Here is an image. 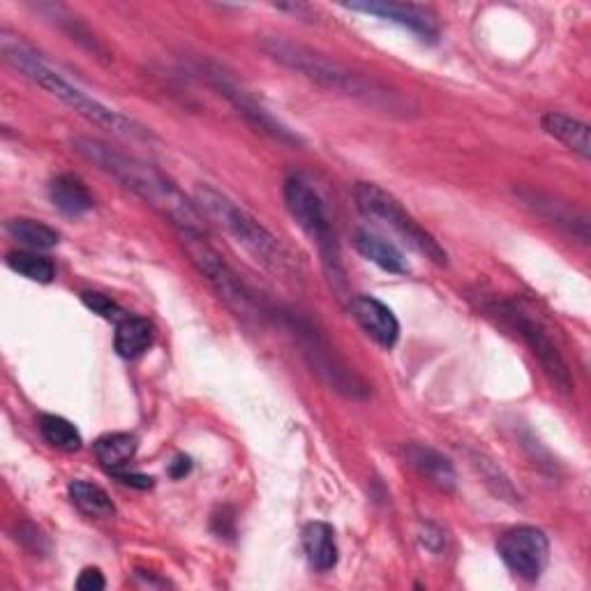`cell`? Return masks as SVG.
<instances>
[{
	"mask_svg": "<svg viewBox=\"0 0 591 591\" xmlns=\"http://www.w3.org/2000/svg\"><path fill=\"white\" fill-rule=\"evenodd\" d=\"M190 470H192L190 458H176V460L171 462V467H169V472H171L174 478H183Z\"/></svg>",
	"mask_w": 591,
	"mask_h": 591,
	"instance_id": "obj_31",
	"label": "cell"
},
{
	"mask_svg": "<svg viewBox=\"0 0 591 591\" xmlns=\"http://www.w3.org/2000/svg\"><path fill=\"white\" fill-rule=\"evenodd\" d=\"M106 587V580L100 573V568H86L77 580V589L81 591H102Z\"/></svg>",
	"mask_w": 591,
	"mask_h": 591,
	"instance_id": "obj_28",
	"label": "cell"
},
{
	"mask_svg": "<svg viewBox=\"0 0 591 591\" xmlns=\"http://www.w3.org/2000/svg\"><path fill=\"white\" fill-rule=\"evenodd\" d=\"M541 128L554 137L557 141H562L566 149H570L573 153H578L582 159L591 157V143H589V125L570 118L566 114L560 112H550L541 118Z\"/></svg>",
	"mask_w": 591,
	"mask_h": 591,
	"instance_id": "obj_17",
	"label": "cell"
},
{
	"mask_svg": "<svg viewBox=\"0 0 591 591\" xmlns=\"http://www.w3.org/2000/svg\"><path fill=\"white\" fill-rule=\"evenodd\" d=\"M349 310L358 321V326H361L380 347L384 349L396 347L400 337V324L396 314H393L390 308H386L382 300L363 294L354 296L349 298Z\"/></svg>",
	"mask_w": 591,
	"mask_h": 591,
	"instance_id": "obj_14",
	"label": "cell"
},
{
	"mask_svg": "<svg viewBox=\"0 0 591 591\" xmlns=\"http://www.w3.org/2000/svg\"><path fill=\"white\" fill-rule=\"evenodd\" d=\"M8 266L14 273H20L33 282L49 284L53 278H56V266H53V261L35 253H10Z\"/></svg>",
	"mask_w": 591,
	"mask_h": 591,
	"instance_id": "obj_25",
	"label": "cell"
},
{
	"mask_svg": "<svg viewBox=\"0 0 591 591\" xmlns=\"http://www.w3.org/2000/svg\"><path fill=\"white\" fill-rule=\"evenodd\" d=\"M51 204L56 206L67 218H81L88 210H93L95 202L91 190L86 188L79 176L75 174H61L49 185Z\"/></svg>",
	"mask_w": 591,
	"mask_h": 591,
	"instance_id": "obj_16",
	"label": "cell"
},
{
	"mask_svg": "<svg viewBox=\"0 0 591 591\" xmlns=\"http://www.w3.org/2000/svg\"><path fill=\"white\" fill-rule=\"evenodd\" d=\"M206 79L210 81V86L218 91L220 95H224L231 104L236 106L239 114H243L247 118V123L257 128L259 132L273 137L280 143H290V146H300V137L294 134L290 128H284L280 120H275L271 114H268L264 106H259L253 98H249L243 88H239L234 81H229L222 77L220 69H204Z\"/></svg>",
	"mask_w": 591,
	"mask_h": 591,
	"instance_id": "obj_11",
	"label": "cell"
},
{
	"mask_svg": "<svg viewBox=\"0 0 591 591\" xmlns=\"http://www.w3.org/2000/svg\"><path fill=\"white\" fill-rule=\"evenodd\" d=\"M72 149L86 163H91L106 176H112L125 190H130L141 202H146L153 210L163 215L178 234L206 236L208 227L204 222L202 210L190 204L188 196L157 167L141 163V159L125 155L112 146H106L104 141L91 137H77L72 141Z\"/></svg>",
	"mask_w": 591,
	"mask_h": 591,
	"instance_id": "obj_1",
	"label": "cell"
},
{
	"mask_svg": "<svg viewBox=\"0 0 591 591\" xmlns=\"http://www.w3.org/2000/svg\"><path fill=\"white\" fill-rule=\"evenodd\" d=\"M137 453V439L128 433H112L95 441V455L102 467L110 472H118L125 467Z\"/></svg>",
	"mask_w": 591,
	"mask_h": 591,
	"instance_id": "obj_22",
	"label": "cell"
},
{
	"mask_svg": "<svg viewBox=\"0 0 591 591\" xmlns=\"http://www.w3.org/2000/svg\"><path fill=\"white\" fill-rule=\"evenodd\" d=\"M261 49L280 65L298 72V75L326 88L331 93L361 100L368 106H374V110H382L384 114L409 116L416 112L414 102L396 91V88H390L374 77H368L363 72L339 63L312 47L298 44L286 38H273L271 35V38L261 40Z\"/></svg>",
	"mask_w": 591,
	"mask_h": 591,
	"instance_id": "obj_2",
	"label": "cell"
},
{
	"mask_svg": "<svg viewBox=\"0 0 591 591\" xmlns=\"http://www.w3.org/2000/svg\"><path fill=\"white\" fill-rule=\"evenodd\" d=\"M444 531L435 525H425L423 531H421V543L427 548V550H433V552H439L444 548Z\"/></svg>",
	"mask_w": 591,
	"mask_h": 591,
	"instance_id": "obj_29",
	"label": "cell"
},
{
	"mask_svg": "<svg viewBox=\"0 0 591 591\" xmlns=\"http://www.w3.org/2000/svg\"><path fill=\"white\" fill-rule=\"evenodd\" d=\"M354 200H356V208L361 210L365 220L380 222L382 227L396 231L404 245L416 249L419 255H423L433 264L437 266L449 264V253H446V249L435 241L433 234H427V231L414 218H411L390 192L382 190L374 183H356Z\"/></svg>",
	"mask_w": 591,
	"mask_h": 591,
	"instance_id": "obj_6",
	"label": "cell"
},
{
	"mask_svg": "<svg viewBox=\"0 0 591 591\" xmlns=\"http://www.w3.org/2000/svg\"><path fill=\"white\" fill-rule=\"evenodd\" d=\"M354 247L368 261L377 264L380 268H384V271H388V273L404 275L409 271V264H407V259H404V255L400 253V249L393 243L384 241L382 236L370 234V231H356Z\"/></svg>",
	"mask_w": 591,
	"mask_h": 591,
	"instance_id": "obj_18",
	"label": "cell"
},
{
	"mask_svg": "<svg viewBox=\"0 0 591 591\" xmlns=\"http://www.w3.org/2000/svg\"><path fill=\"white\" fill-rule=\"evenodd\" d=\"M347 10L374 14L380 20L398 24L407 30H411L423 42H437L439 38V24L433 10L414 3H347Z\"/></svg>",
	"mask_w": 591,
	"mask_h": 591,
	"instance_id": "obj_12",
	"label": "cell"
},
{
	"mask_svg": "<svg viewBox=\"0 0 591 591\" xmlns=\"http://www.w3.org/2000/svg\"><path fill=\"white\" fill-rule=\"evenodd\" d=\"M286 319H290V326L296 333L303 356L308 358L312 372H317L331 388L351 400H361L368 396V386L343 363V358L331 349L326 337H321L310 321H303L296 314H286Z\"/></svg>",
	"mask_w": 591,
	"mask_h": 591,
	"instance_id": "obj_8",
	"label": "cell"
},
{
	"mask_svg": "<svg viewBox=\"0 0 591 591\" xmlns=\"http://www.w3.org/2000/svg\"><path fill=\"white\" fill-rule=\"evenodd\" d=\"M196 208L202 210L204 218L218 222L231 239H234L243 249H247L264 268H268V271L282 278L294 275L292 257L286 255L282 243L255 218V215H249L236 202H231L229 196H224L210 185H200L196 188Z\"/></svg>",
	"mask_w": 591,
	"mask_h": 591,
	"instance_id": "obj_4",
	"label": "cell"
},
{
	"mask_svg": "<svg viewBox=\"0 0 591 591\" xmlns=\"http://www.w3.org/2000/svg\"><path fill=\"white\" fill-rule=\"evenodd\" d=\"M5 229L14 241H20L22 245L33 249H51L61 241V234L56 229H51L49 224L38 220H28V218H14L5 224Z\"/></svg>",
	"mask_w": 591,
	"mask_h": 591,
	"instance_id": "obj_23",
	"label": "cell"
},
{
	"mask_svg": "<svg viewBox=\"0 0 591 591\" xmlns=\"http://www.w3.org/2000/svg\"><path fill=\"white\" fill-rule=\"evenodd\" d=\"M284 202L296 224L306 231L312 243H317L321 261L326 266L329 280L337 290H345V268L343 259H339L337 239L324 200H321L319 192L310 183H306L298 176H292L286 178L284 183Z\"/></svg>",
	"mask_w": 591,
	"mask_h": 591,
	"instance_id": "obj_5",
	"label": "cell"
},
{
	"mask_svg": "<svg viewBox=\"0 0 591 591\" xmlns=\"http://www.w3.org/2000/svg\"><path fill=\"white\" fill-rule=\"evenodd\" d=\"M116 478L120 483H125V486H132V488H139V490H149L153 488V478L151 476H143V474H128V472H114Z\"/></svg>",
	"mask_w": 591,
	"mask_h": 591,
	"instance_id": "obj_30",
	"label": "cell"
},
{
	"mask_svg": "<svg viewBox=\"0 0 591 591\" xmlns=\"http://www.w3.org/2000/svg\"><path fill=\"white\" fill-rule=\"evenodd\" d=\"M407 462L414 467L429 486H435L441 492L455 490V470L449 458H444L439 451L429 449L423 444H409L404 449Z\"/></svg>",
	"mask_w": 591,
	"mask_h": 591,
	"instance_id": "obj_15",
	"label": "cell"
},
{
	"mask_svg": "<svg viewBox=\"0 0 591 591\" xmlns=\"http://www.w3.org/2000/svg\"><path fill=\"white\" fill-rule=\"evenodd\" d=\"M183 241L185 253L190 255V261L194 264L196 271H200L210 290L218 294V298L224 306L234 312L243 321H261L264 310L255 294L247 290L245 282L234 273L231 268L215 249L206 243V236L200 234H178Z\"/></svg>",
	"mask_w": 591,
	"mask_h": 591,
	"instance_id": "obj_7",
	"label": "cell"
},
{
	"mask_svg": "<svg viewBox=\"0 0 591 591\" xmlns=\"http://www.w3.org/2000/svg\"><path fill=\"white\" fill-rule=\"evenodd\" d=\"M499 557L523 580H539L548 564V536L536 527H517L506 531L497 543Z\"/></svg>",
	"mask_w": 591,
	"mask_h": 591,
	"instance_id": "obj_10",
	"label": "cell"
},
{
	"mask_svg": "<svg viewBox=\"0 0 591 591\" xmlns=\"http://www.w3.org/2000/svg\"><path fill=\"white\" fill-rule=\"evenodd\" d=\"M492 312L504 319L506 324L515 329L517 335L525 339L531 354L539 358V363L543 372L548 374V380L554 384V388L562 393H570L573 390L570 370L564 361L562 351L552 343V337L548 335V331L539 324V321L531 319L521 306H515V303H497V306H492Z\"/></svg>",
	"mask_w": 591,
	"mask_h": 591,
	"instance_id": "obj_9",
	"label": "cell"
},
{
	"mask_svg": "<svg viewBox=\"0 0 591 591\" xmlns=\"http://www.w3.org/2000/svg\"><path fill=\"white\" fill-rule=\"evenodd\" d=\"M0 47H3L5 61L14 69H20L26 79L44 88V91L51 93L53 98H59L63 104L69 106L72 112L79 114L88 123H93L98 125V128L123 139H151V132L143 128V125L110 110V106L102 104L100 100L79 91L75 83L63 79L56 69L49 67L40 59V53H35L26 42L16 38V35H10L8 30H3V35H0Z\"/></svg>",
	"mask_w": 591,
	"mask_h": 591,
	"instance_id": "obj_3",
	"label": "cell"
},
{
	"mask_svg": "<svg viewBox=\"0 0 591 591\" xmlns=\"http://www.w3.org/2000/svg\"><path fill=\"white\" fill-rule=\"evenodd\" d=\"M515 194L521 196L527 208H531L536 215H541V218L548 220L550 224L564 229L568 236H576L582 243H589V218L582 210L573 208L566 202L554 200L552 194L539 192L534 188H521L515 190Z\"/></svg>",
	"mask_w": 591,
	"mask_h": 591,
	"instance_id": "obj_13",
	"label": "cell"
},
{
	"mask_svg": "<svg viewBox=\"0 0 591 591\" xmlns=\"http://www.w3.org/2000/svg\"><path fill=\"white\" fill-rule=\"evenodd\" d=\"M81 300H83V306L88 310H93L95 314H100L106 321H120V319H125L123 308L118 306L116 300H112L110 296L98 294V292H86V294H81Z\"/></svg>",
	"mask_w": 591,
	"mask_h": 591,
	"instance_id": "obj_27",
	"label": "cell"
},
{
	"mask_svg": "<svg viewBox=\"0 0 591 591\" xmlns=\"http://www.w3.org/2000/svg\"><path fill=\"white\" fill-rule=\"evenodd\" d=\"M40 433L47 444H51L53 449H61L65 453H75L81 449V435L79 429L72 425L63 416H42L40 419Z\"/></svg>",
	"mask_w": 591,
	"mask_h": 591,
	"instance_id": "obj_24",
	"label": "cell"
},
{
	"mask_svg": "<svg viewBox=\"0 0 591 591\" xmlns=\"http://www.w3.org/2000/svg\"><path fill=\"white\" fill-rule=\"evenodd\" d=\"M69 499L83 515L98 517V521H104V517H112L116 513L110 494H106L100 486H95V483L75 480L69 486Z\"/></svg>",
	"mask_w": 591,
	"mask_h": 591,
	"instance_id": "obj_21",
	"label": "cell"
},
{
	"mask_svg": "<svg viewBox=\"0 0 591 591\" xmlns=\"http://www.w3.org/2000/svg\"><path fill=\"white\" fill-rule=\"evenodd\" d=\"M153 343V326L143 317H125L118 321L114 345L123 358H137Z\"/></svg>",
	"mask_w": 591,
	"mask_h": 591,
	"instance_id": "obj_20",
	"label": "cell"
},
{
	"mask_svg": "<svg viewBox=\"0 0 591 591\" xmlns=\"http://www.w3.org/2000/svg\"><path fill=\"white\" fill-rule=\"evenodd\" d=\"M303 548H306L308 562L317 570H331L337 564V543L335 531L326 523H310L303 529Z\"/></svg>",
	"mask_w": 591,
	"mask_h": 591,
	"instance_id": "obj_19",
	"label": "cell"
},
{
	"mask_svg": "<svg viewBox=\"0 0 591 591\" xmlns=\"http://www.w3.org/2000/svg\"><path fill=\"white\" fill-rule=\"evenodd\" d=\"M474 467L480 472L483 478H486L488 488H490L499 499L509 501V504H517V501H521V492H517V490L513 488L511 478H509L504 472H501L492 460L483 458V455H476V458H474Z\"/></svg>",
	"mask_w": 591,
	"mask_h": 591,
	"instance_id": "obj_26",
	"label": "cell"
}]
</instances>
